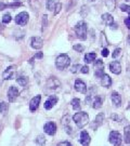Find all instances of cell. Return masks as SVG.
<instances>
[{
    "label": "cell",
    "mask_w": 130,
    "mask_h": 146,
    "mask_svg": "<svg viewBox=\"0 0 130 146\" xmlns=\"http://www.w3.org/2000/svg\"><path fill=\"white\" fill-rule=\"evenodd\" d=\"M101 44L103 47L107 44V41H106V38H105V34L104 33H101Z\"/></svg>",
    "instance_id": "cell-36"
},
{
    "label": "cell",
    "mask_w": 130,
    "mask_h": 146,
    "mask_svg": "<svg viewBox=\"0 0 130 146\" xmlns=\"http://www.w3.org/2000/svg\"><path fill=\"white\" fill-rule=\"evenodd\" d=\"M28 20H29V15L27 12H21L19 13L15 17V23L20 26H24L28 23Z\"/></svg>",
    "instance_id": "cell-5"
},
{
    "label": "cell",
    "mask_w": 130,
    "mask_h": 146,
    "mask_svg": "<svg viewBox=\"0 0 130 146\" xmlns=\"http://www.w3.org/2000/svg\"><path fill=\"white\" fill-rule=\"evenodd\" d=\"M42 56H43V54H42L41 52H38L36 55H35V58H41Z\"/></svg>",
    "instance_id": "cell-43"
},
{
    "label": "cell",
    "mask_w": 130,
    "mask_h": 146,
    "mask_svg": "<svg viewBox=\"0 0 130 146\" xmlns=\"http://www.w3.org/2000/svg\"><path fill=\"white\" fill-rule=\"evenodd\" d=\"M7 7H8V5H3V3H1V2H0V11L3 10V9L7 8Z\"/></svg>",
    "instance_id": "cell-44"
},
{
    "label": "cell",
    "mask_w": 130,
    "mask_h": 146,
    "mask_svg": "<svg viewBox=\"0 0 130 146\" xmlns=\"http://www.w3.org/2000/svg\"><path fill=\"white\" fill-rule=\"evenodd\" d=\"M97 58V54L94 52H91V53H87L86 55H85V62L86 63H91L93 62L94 60Z\"/></svg>",
    "instance_id": "cell-25"
},
{
    "label": "cell",
    "mask_w": 130,
    "mask_h": 146,
    "mask_svg": "<svg viewBox=\"0 0 130 146\" xmlns=\"http://www.w3.org/2000/svg\"><path fill=\"white\" fill-rule=\"evenodd\" d=\"M16 81H17V84H20L21 87H25L26 84H28V78L25 77V76H21V77H19V78L16 79Z\"/></svg>",
    "instance_id": "cell-27"
},
{
    "label": "cell",
    "mask_w": 130,
    "mask_h": 146,
    "mask_svg": "<svg viewBox=\"0 0 130 146\" xmlns=\"http://www.w3.org/2000/svg\"><path fill=\"white\" fill-rule=\"evenodd\" d=\"M31 48H34V49H41L42 46H43V40H42L40 37H33L31 40Z\"/></svg>",
    "instance_id": "cell-15"
},
{
    "label": "cell",
    "mask_w": 130,
    "mask_h": 146,
    "mask_svg": "<svg viewBox=\"0 0 130 146\" xmlns=\"http://www.w3.org/2000/svg\"><path fill=\"white\" fill-rule=\"evenodd\" d=\"M94 75L95 77L101 78L104 75V63L101 60H97L94 64Z\"/></svg>",
    "instance_id": "cell-6"
},
{
    "label": "cell",
    "mask_w": 130,
    "mask_h": 146,
    "mask_svg": "<svg viewBox=\"0 0 130 146\" xmlns=\"http://www.w3.org/2000/svg\"><path fill=\"white\" fill-rule=\"evenodd\" d=\"M71 118H69V116L68 115H65L64 117L62 118V125L63 128L65 129V132L67 133V134H72L73 133V129H72V127H71Z\"/></svg>",
    "instance_id": "cell-7"
},
{
    "label": "cell",
    "mask_w": 130,
    "mask_h": 146,
    "mask_svg": "<svg viewBox=\"0 0 130 146\" xmlns=\"http://www.w3.org/2000/svg\"><path fill=\"white\" fill-rule=\"evenodd\" d=\"M19 90L16 87L14 86H11L9 90H8V99H9V102H14L16 100V98L19 96Z\"/></svg>",
    "instance_id": "cell-8"
},
{
    "label": "cell",
    "mask_w": 130,
    "mask_h": 146,
    "mask_svg": "<svg viewBox=\"0 0 130 146\" xmlns=\"http://www.w3.org/2000/svg\"><path fill=\"white\" fill-rule=\"evenodd\" d=\"M43 130L48 135H54L57 132V125L54 122H47L43 127Z\"/></svg>",
    "instance_id": "cell-9"
},
{
    "label": "cell",
    "mask_w": 130,
    "mask_h": 146,
    "mask_svg": "<svg viewBox=\"0 0 130 146\" xmlns=\"http://www.w3.org/2000/svg\"><path fill=\"white\" fill-rule=\"evenodd\" d=\"M57 98L54 96V95H51V96H49L47 101L45 102V108H46V110H51L52 107L57 104Z\"/></svg>",
    "instance_id": "cell-18"
},
{
    "label": "cell",
    "mask_w": 130,
    "mask_h": 146,
    "mask_svg": "<svg viewBox=\"0 0 130 146\" xmlns=\"http://www.w3.org/2000/svg\"><path fill=\"white\" fill-rule=\"evenodd\" d=\"M40 101H41V96H40V95H36L35 98H33V99H31V103H29V110H31V111L34 113V111L38 108Z\"/></svg>",
    "instance_id": "cell-16"
},
{
    "label": "cell",
    "mask_w": 130,
    "mask_h": 146,
    "mask_svg": "<svg viewBox=\"0 0 130 146\" xmlns=\"http://www.w3.org/2000/svg\"><path fill=\"white\" fill-rule=\"evenodd\" d=\"M73 48L75 51H78V52H83V47L81 46V44H75Z\"/></svg>",
    "instance_id": "cell-37"
},
{
    "label": "cell",
    "mask_w": 130,
    "mask_h": 146,
    "mask_svg": "<svg viewBox=\"0 0 130 146\" xmlns=\"http://www.w3.org/2000/svg\"><path fill=\"white\" fill-rule=\"evenodd\" d=\"M101 84L103 87H105V88H109L112 86V79H111V77H109V75L104 74L103 76L101 77Z\"/></svg>",
    "instance_id": "cell-20"
},
{
    "label": "cell",
    "mask_w": 130,
    "mask_h": 146,
    "mask_svg": "<svg viewBox=\"0 0 130 146\" xmlns=\"http://www.w3.org/2000/svg\"><path fill=\"white\" fill-rule=\"evenodd\" d=\"M62 9V5H61V3H57V5H55V10H54V13L55 14H57L59 12H60V10Z\"/></svg>",
    "instance_id": "cell-39"
},
{
    "label": "cell",
    "mask_w": 130,
    "mask_h": 146,
    "mask_svg": "<svg viewBox=\"0 0 130 146\" xmlns=\"http://www.w3.org/2000/svg\"><path fill=\"white\" fill-rule=\"evenodd\" d=\"M55 5H57V3L54 0H47V9L49 11H54Z\"/></svg>",
    "instance_id": "cell-29"
},
{
    "label": "cell",
    "mask_w": 130,
    "mask_h": 146,
    "mask_svg": "<svg viewBox=\"0 0 130 146\" xmlns=\"http://www.w3.org/2000/svg\"><path fill=\"white\" fill-rule=\"evenodd\" d=\"M57 146H72V144L67 141H63V142H61V143H59Z\"/></svg>",
    "instance_id": "cell-38"
},
{
    "label": "cell",
    "mask_w": 130,
    "mask_h": 146,
    "mask_svg": "<svg viewBox=\"0 0 130 146\" xmlns=\"http://www.w3.org/2000/svg\"><path fill=\"white\" fill-rule=\"evenodd\" d=\"M41 1L42 0H31L29 2H31V9L35 11H38L40 9V7H41Z\"/></svg>",
    "instance_id": "cell-23"
},
{
    "label": "cell",
    "mask_w": 130,
    "mask_h": 146,
    "mask_svg": "<svg viewBox=\"0 0 130 146\" xmlns=\"http://www.w3.org/2000/svg\"><path fill=\"white\" fill-rule=\"evenodd\" d=\"M124 141L127 144H130V125H127L124 129Z\"/></svg>",
    "instance_id": "cell-24"
},
{
    "label": "cell",
    "mask_w": 130,
    "mask_h": 146,
    "mask_svg": "<svg viewBox=\"0 0 130 146\" xmlns=\"http://www.w3.org/2000/svg\"><path fill=\"white\" fill-rule=\"evenodd\" d=\"M36 143L38 144V145L43 146L45 144H46V137H45L43 135H38L36 139Z\"/></svg>",
    "instance_id": "cell-30"
},
{
    "label": "cell",
    "mask_w": 130,
    "mask_h": 146,
    "mask_svg": "<svg viewBox=\"0 0 130 146\" xmlns=\"http://www.w3.org/2000/svg\"><path fill=\"white\" fill-rule=\"evenodd\" d=\"M61 86V82H60V80L57 78V77H50V78L48 79L47 81V87L48 89H57L59 87Z\"/></svg>",
    "instance_id": "cell-13"
},
{
    "label": "cell",
    "mask_w": 130,
    "mask_h": 146,
    "mask_svg": "<svg viewBox=\"0 0 130 146\" xmlns=\"http://www.w3.org/2000/svg\"><path fill=\"white\" fill-rule=\"evenodd\" d=\"M111 99H112V102H113L115 107H119L120 105H121V98H120V95L116 91H114L113 93L111 94Z\"/></svg>",
    "instance_id": "cell-19"
},
{
    "label": "cell",
    "mask_w": 130,
    "mask_h": 146,
    "mask_svg": "<svg viewBox=\"0 0 130 146\" xmlns=\"http://www.w3.org/2000/svg\"><path fill=\"white\" fill-rule=\"evenodd\" d=\"M71 104H72V106H73V108L75 110H79L80 107H81V105H80V100L79 99H73Z\"/></svg>",
    "instance_id": "cell-28"
},
{
    "label": "cell",
    "mask_w": 130,
    "mask_h": 146,
    "mask_svg": "<svg viewBox=\"0 0 130 146\" xmlns=\"http://www.w3.org/2000/svg\"><path fill=\"white\" fill-rule=\"evenodd\" d=\"M119 56H121V49L117 48V49H115L114 52H113V58H118Z\"/></svg>",
    "instance_id": "cell-32"
},
{
    "label": "cell",
    "mask_w": 130,
    "mask_h": 146,
    "mask_svg": "<svg viewBox=\"0 0 130 146\" xmlns=\"http://www.w3.org/2000/svg\"><path fill=\"white\" fill-rule=\"evenodd\" d=\"M105 5L109 11H114L116 7V0H105Z\"/></svg>",
    "instance_id": "cell-26"
},
{
    "label": "cell",
    "mask_w": 130,
    "mask_h": 146,
    "mask_svg": "<svg viewBox=\"0 0 130 146\" xmlns=\"http://www.w3.org/2000/svg\"><path fill=\"white\" fill-rule=\"evenodd\" d=\"M102 55H103L104 58H106V56L109 55V50H107L106 48H103V50H102Z\"/></svg>",
    "instance_id": "cell-41"
},
{
    "label": "cell",
    "mask_w": 130,
    "mask_h": 146,
    "mask_svg": "<svg viewBox=\"0 0 130 146\" xmlns=\"http://www.w3.org/2000/svg\"><path fill=\"white\" fill-rule=\"evenodd\" d=\"M15 68H16L15 66H10V67L7 68L5 70V73H3V75H2L3 79H5V80L13 79L14 75H15Z\"/></svg>",
    "instance_id": "cell-14"
},
{
    "label": "cell",
    "mask_w": 130,
    "mask_h": 146,
    "mask_svg": "<svg viewBox=\"0 0 130 146\" xmlns=\"http://www.w3.org/2000/svg\"><path fill=\"white\" fill-rule=\"evenodd\" d=\"M109 70L115 75H118L121 72V65L118 61H114L109 64Z\"/></svg>",
    "instance_id": "cell-17"
},
{
    "label": "cell",
    "mask_w": 130,
    "mask_h": 146,
    "mask_svg": "<svg viewBox=\"0 0 130 146\" xmlns=\"http://www.w3.org/2000/svg\"><path fill=\"white\" fill-rule=\"evenodd\" d=\"M128 42L130 43V34H129V36H128Z\"/></svg>",
    "instance_id": "cell-46"
},
{
    "label": "cell",
    "mask_w": 130,
    "mask_h": 146,
    "mask_svg": "<svg viewBox=\"0 0 130 146\" xmlns=\"http://www.w3.org/2000/svg\"><path fill=\"white\" fill-rule=\"evenodd\" d=\"M103 121H104V114H103V113H100L99 115L94 118L93 122L91 123V128H92L93 130H97L99 127H101V125H102Z\"/></svg>",
    "instance_id": "cell-10"
},
{
    "label": "cell",
    "mask_w": 130,
    "mask_h": 146,
    "mask_svg": "<svg viewBox=\"0 0 130 146\" xmlns=\"http://www.w3.org/2000/svg\"><path fill=\"white\" fill-rule=\"evenodd\" d=\"M8 108H9V106H8L7 103H5V102L0 103V113H1V114H5Z\"/></svg>",
    "instance_id": "cell-31"
},
{
    "label": "cell",
    "mask_w": 130,
    "mask_h": 146,
    "mask_svg": "<svg viewBox=\"0 0 130 146\" xmlns=\"http://www.w3.org/2000/svg\"><path fill=\"white\" fill-rule=\"evenodd\" d=\"M109 141L114 146H120V144H121V135H120V133L117 132V131H112L109 133Z\"/></svg>",
    "instance_id": "cell-4"
},
{
    "label": "cell",
    "mask_w": 130,
    "mask_h": 146,
    "mask_svg": "<svg viewBox=\"0 0 130 146\" xmlns=\"http://www.w3.org/2000/svg\"><path fill=\"white\" fill-rule=\"evenodd\" d=\"M125 25L128 27V28H130V16L129 17H127V19L125 20Z\"/></svg>",
    "instance_id": "cell-42"
},
{
    "label": "cell",
    "mask_w": 130,
    "mask_h": 146,
    "mask_svg": "<svg viewBox=\"0 0 130 146\" xmlns=\"http://www.w3.org/2000/svg\"><path fill=\"white\" fill-rule=\"evenodd\" d=\"M120 10L123 11V12H127L128 14H130V5H121V7H120Z\"/></svg>",
    "instance_id": "cell-34"
},
{
    "label": "cell",
    "mask_w": 130,
    "mask_h": 146,
    "mask_svg": "<svg viewBox=\"0 0 130 146\" xmlns=\"http://www.w3.org/2000/svg\"><path fill=\"white\" fill-rule=\"evenodd\" d=\"M92 104H93L92 105V107H93L94 110H99V108H101V107H102V104H103V98L100 96V95L95 96V99H94Z\"/></svg>",
    "instance_id": "cell-21"
},
{
    "label": "cell",
    "mask_w": 130,
    "mask_h": 146,
    "mask_svg": "<svg viewBox=\"0 0 130 146\" xmlns=\"http://www.w3.org/2000/svg\"><path fill=\"white\" fill-rule=\"evenodd\" d=\"M90 141H91V139H90L88 132L87 131H81L80 132V139H79L80 144L83 146H88L90 144Z\"/></svg>",
    "instance_id": "cell-12"
},
{
    "label": "cell",
    "mask_w": 130,
    "mask_h": 146,
    "mask_svg": "<svg viewBox=\"0 0 130 146\" xmlns=\"http://www.w3.org/2000/svg\"><path fill=\"white\" fill-rule=\"evenodd\" d=\"M126 1H130V0H126Z\"/></svg>",
    "instance_id": "cell-47"
},
{
    "label": "cell",
    "mask_w": 130,
    "mask_h": 146,
    "mask_svg": "<svg viewBox=\"0 0 130 146\" xmlns=\"http://www.w3.org/2000/svg\"><path fill=\"white\" fill-rule=\"evenodd\" d=\"M87 24L86 22L80 21L78 22V24L75 26V31H76V35L80 40H86L87 39Z\"/></svg>",
    "instance_id": "cell-2"
},
{
    "label": "cell",
    "mask_w": 130,
    "mask_h": 146,
    "mask_svg": "<svg viewBox=\"0 0 130 146\" xmlns=\"http://www.w3.org/2000/svg\"><path fill=\"white\" fill-rule=\"evenodd\" d=\"M73 120L75 121V123L77 125L79 129L83 128L85 125H88L89 122V116L87 113L85 111H79V113H76L73 117Z\"/></svg>",
    "instance_id": "cell-1"
},
{
    "label": "cell",
    "mask_w": 130,
    "mask_h": 146,
    "mask_svg": "<svg viewBox=\"0 0 130 146\" xmlns=\"http://www.w3.org/2000/svg\"><path fill=\"white\" fill-rule=\"evenodd\" d=\"M102 20H103L104 23H105L106 25H109V26H111V25L114 23V19H113V16L111 15L109 13H104L103 15H102Z\"/></svg>",
    "instance_id": "cell-22"
},
{
    "label": "cell",
    "mask_w": 130,
    "mask_h": 146,
    "mask_svg": "<svg viewBox=\"0 0 130 146\" xmlns=\"http://www.w3.org/2000/svg\"><path fill=\"white\" fill-rule=\"evenodd\" d=\"M81 67H83V66H80L79 64H76V65H74L73 67L71 68V72H72V73H74V74L77 73L79 69H81Z\"/></svg>",
    "instance_id": "cell-35"
},
{
    "label": "cell",
    "mask_w": 130,
    "mask_h": 146,
    "mask_svg": "<svg viewBox=\"0 0 130 146\" xmlns=\"http://www.w3.org/2000/svg\"><path fill=\"white\" fill-rule=\"evenodd\" d=\"M69 64H71V58L65 53L59 55L57 60H55V66L59 69H65V68H67L69 66Z\"/></svg>",
    "instance_id": "cell-3"
},
{
    "label": "cell",
    "mask_w": 130,
    "mask_h": 146,
    "mask_svg": "<svg viewBox=\"0 0 130 146\" xmlns=\"http://www.w3.org/2000/svg\"><path fill=\"white\" fill-rule=\"evenodd\" d=\"M15 1H17V0H15Z\"/></svg>",
    "instance_id": "cell-48"
},
{
    "label": "cell",
    "mask_w": 130,
    "mask_h": 146,
    "mask_svg": "<svg viewBox=\"0 0 130 146\" xmlns=\"http://www.w3.org/2000/svg\"><path fill=\"white\" fill-rule=\"evenodd\" d=\"M75 90L79 93H87V86L83 80L77 79L75 81Z\"/></svg>",
    "instance_id": "cell-11"
},
{
    "label": "cell",
    "mask_w": 130,
    "mask_h": 146,
    "mask_svg": "<svg viewBox=\"0 0 130 146\" xmlns=\"http://www.w3.org/2000/svg\"><path fill=\"white\" fill-rule=\"evenodd\" d=\"M11 20H12V17H11V15L8 13V14H5L3 15V17H2V22L5 23V24H8V23H10Z\"/></svg>",
    "instance_id": "cell-33"
},
{
    "label": "cell",
    "mask_w": 130,
    "mask_h": 146,
    "mask_svg": "<svg viewBox=\"0 0 130 146\" xmlns=\"http://www.w3.org/2000/svg\"><path fill=\"white\" fill-rule=\"evenodd\" d=\"M80 72H81L83 74H88L89 73L88 66H83V67H81V69H80Z\"/></svg>",
    "instance_id": "cell-40"
},
{
    "label": "cell",
    "mask_w": 130,
    "mask_h": 146,
    "mask_svg": "<svg viewBox=\"0 0 130 146\" xmlns=\"http://www.w3.org/2000/svg\"><path fill=\"white\" fill-rule=\"evenodd\" d=\"M111 28H114V29H116V28H117V25H116V24H114V23H113V24L111 25Z\"/></svg>",
    "instance_id": "cell-45"
}]
</instances>
